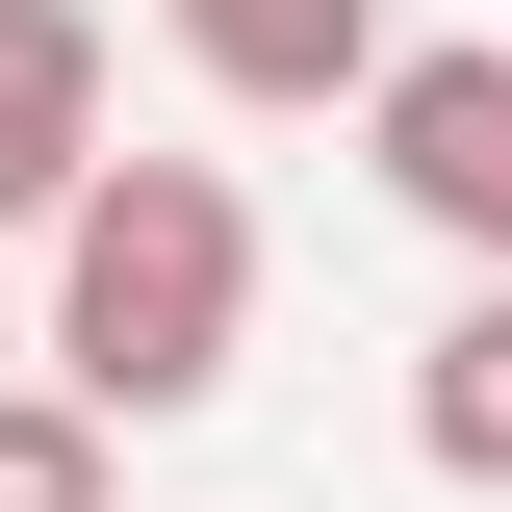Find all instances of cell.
<instances>
[{
	"mask_svg": "<svg viewBox=\"0 0 512 512\" xmlns=\"http://www.w3.org/2000/svg\"><path fill=\"white\" fill-rule=\"evenodd\" d=\"M231 359H256V180L231 154H103L52 205V384L128 410V436H180Z\"/></svg>",
	"mask_w": 512,
	"mask_h": 512,
	"instance_id": "obj_1",
	"label": "cell"
},
{
	"mask_svg": "<svg viewBox=\"0 0 512 512\" xmlns=\"http://www.w3.org/2000/svg\"><path fill=\"white\" fill-rule=\"evenodd\" d=\"M359 154H384V205H410L461 282H512V52L487 26H410V52L359 77Z\"/></svg>",
	"mask_w": 512,
	"mask_h": 512,
	"instance_id": "obj_2",
	"label": "cell"
},
{
	"mask_svg": "<svg viewBox=\"0 0 512 512\" xmlns=\"http://www.w3.org/2000/svg\"><path fill=\"white\" fill-rule=\"evenodd\" d=\"M103 0H0V231H52L77 180H103Z\"/></svg>",
	"mask_w": 512,
	"mask_h": 512,
	"instance_id": "obj_3",
	"label": "cell"
},
{
	"mask_svg": "<svg viewBox=\"0 0 512 512\" xmlns=\"http://www.w3.org/2000/svg\"><path fill=\"white\" fill-rule=\"evenodd\" d=\"M154 26H180V77H205V103H359V77L410 52L384 0H154Z\"/></svg>",
	"mask_w": 512,
	"mask_h": 512,
	"instance_id": "obj_4",
	"label": "cell"
},
{
	"mask_svg": "<svg viewBox=\"0 0 512 512\" xmlns=\"http://www.w3.org/2000/svg\"><path fill=\"white\" fill-rule=\"evenodd\" d=\"M410 461L436 487H512V282H461V333L410 359Z\"/></svg>",
	"mask_w": 512,
	"mask_h": 512,
	"instance_id": "obj_5",
	"label": "cell"
},
{
	"mask_svg": "<svg viewBox=\"0 0 512 512\" xmlns=\"http://www.w3.org/2000/svg\"><path fill=\"white\" fill-rule=\"evenodd\" d=\"M0 512H128V410H77V384H0Z\"/></svg>",
	"mask_w": 512,
	"mask_h": 512,
	"instance_id": "obj_6",
	"label": "cell"
}]
</instances>
